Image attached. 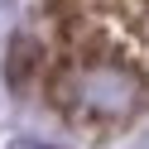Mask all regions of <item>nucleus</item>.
<instances>
[{
	"mask_svg": "<svg viewBox=\"0 0 149 149\" xmlns=\"http://www.w3.org/2000/svg\"><path fill=\"white\" fill-rule=\"evenodd\" d=\"M139 96H144V87H139L135 72L125 68H87L77 77V101L91 111V116H130V111L139 106Z\"/></svg>",
	"mask_w": 149,
	"mask_h": 149,
	"instance_id": "nucleus-1",
	"label": "nucleus"
},
{
	"mask_svg": "<svg viewBox=\"0 0 149 149\" xmlns=\"http://www.w3.org/2000/svg\"><path fill=\"white\" fill-rule=\"evenodd\" d=\"M29 68H34V43L29 39H15V48H10V82L15 87L29 82Z\"/></svg>",
	"mask_w": 149,
	"mask_h": 149,
	"instance_id": "nucleus-2",
	"label": "nucleus"
}]
</instances>
